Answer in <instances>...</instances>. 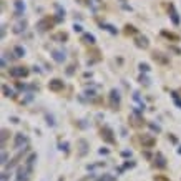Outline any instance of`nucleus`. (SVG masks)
I'll return each instance as SVG.
<instances>
[{"mask_svg":"<svg viewBox=\"0 0 181 181\" xmlns=\"http://www.w3.org/2000/svg\"><path fill=\"white\" fill-rule=\"evenodd\" d=\"M55 23H56V19L53 15H45L43 19H40L37 22V30L38 32H47V30H50V28H53Z\"/></svg>","mask_w":181,"mask_h":181,"instance_id":"f257e3e1","label":"nucleus"},{"mask_svg":"<svg viewBox=\"0 0 181 181\" xmlns=\"http://www.w3.org/2000/svg\"><path fill=\"white\" fill-rule=\"evenodd\" d=\"M120 105H121V95H120L118 90L113 88V90L110 91V106H111L113 110H120Z\"/></svg>","mask_w":181,"mask_h":181,"instance_id":"f03ea898","label":"nucleus"},{"mask_svg":"<svg viewBox=\"0 0 181 181\" xmlns=\"http://www.w3.org/2000/svg\"><path fill=\"white\" fill-rule=\"evenodd\" d=\"M10 77L13 78H25L28 77V73H30V70L27 68V67H13V68H10Z\"/></svg>","mask_w":181,"mask_h":181,"instance_id":"7ed1b4c3","label":"nucleus"},{"mask_svg":"<svg viewBox=\"0 0 181 181\" xmlns=\"http://www.w3.org/2000/svg\"><path fill=\"white\" fill-rule=\"evenodd\" d=\"M151 58H153V62L159 63V65H169V56L165 55L163 52H158V50L151 52Z\"/></svg>","mask_w":181,"mask_h":181,"instance_id":"20e7f679","label":"nucleus"},{"mask_svg":"<svg viewBox=\"0 0 181 181\" xmlns=\"http://www.w3.org/2000/svg\"><path fill=\"white\" fill-rule=\"evenodd\" d=\"M63 88H65V83H63V80H60V78H52V80L48 81V90L50 91L58 93V91H63Z\"/></svg>","mask_w":181,"mask_h":181,"instance_id":"39448f33","label":"nucleus"},{"mask_svg":"<svg viewBox=\"0 0 181 181\" xmlns=\"http://www.w3.org/2000/svg\"><path fill=\"white\" fill-rule=\"evenodd\" d=\"M135 45H136L138 48L146 50V48L150 47V40H148L146 35H136V37H135Z\"/></svg>","mask_w":181,"mask_h":181,"instance_id":"423d86ee","label":"nucleus"},{"mask_svg":"<svg viewBox=\"0 0 181 181\" xmlns=\"http://www.w3.org/2000/svg\"><path fill=\"white\" fill-rule=\"evenodd\" d=\"M168 13H169V19H171L173 25L178 27V25H179V15H178V12H176V7L173 5V3H169V7H168Z\"/></svg>","mask_w":181,"mask_h":181,"instance_id":"0eeeda50","label":"nucleus"},{"mask_svg":"<svg viewBox=\"0 0 181 181\" xmlns=\"http://www.w3.org/2000/svg\"><path fill=\"white\" fill-rule=\"evenodd\" d=\"M101 138H103L105 141H108V143H115L113 131H111V128H108V126H103V128H101Z\"/></svg>","mask_w":181,"mask_h":181,"instance_id":"6e6552de","label":"nucleus"},{"mask_svg":"<svg viewBox=\"0 0 181 181\" xmlns=\"http://www.w3.org/2000/svg\"><path fill=\"white\" fill-rule=\"evenodd\" d=\"M13 7H15L13 15H15V17H22L23 12H25V3H23L22 0H15V2H13Z\"/></svg>","mask_w":181,"mask_h":181,"instance_id":"1a4fd4ad","label":"nucleus"},{"mask_svg":"<svg viewBox=\"0 0 181 181\" xmlns=\"http://www.w3.org/2000/svg\"><path fill=\"white\" fill-rule=\"evenodd\" d=\"M28 168L27 166H19V169H17V181H27L28 178Z\"/></svg>","mask_w":181,"mask_h":181,"instance_id":"9d476101","label":"nucleus"},{"mask_svg":"<svg viewBox=\"0 0 181 181\" xmlns=\"http://www.w3.org/2000/svg\"><path fill=\"white\" fill-rule=\"evenodd\" d=\"M80 42H81V43H85V45H95L97 38H95L93 33H83V35H81V38H80Z\"/></svg>","mask_w":181,"mask_h":181,"instance_id":"9b49d317","label":"nucleus"},{"mask_svg":"<svg viewBox=\"0 0 181 181\" xmlns=\"http://www.w3.org/2000/svg\"><path fill=\"white\" fill-rule=\"evenodd\" d=\"M27 143V138L23 133H17L15 135V141H13V148H22V145Z\"/></svg>","mask_w":181,"mask_h":181,"instance_id":"f8f14e48","label":"nucleus"},{"mask_svg":"<svg viewBox=\"0 0 181 181\" xmlns=\"http://www.w3.org/2000/svg\"><path fill=\"white\" fill-rule=\"evenodd\" d=\"M161 37L168 38V40H171V42H179L181 40V37L178 33H173V32H168V30H161Z\"/></svg>","mask_w":181,"mask_h":181,"instance_id":"ddd939ff","label":"nucleus"},{"mask_svg":"<svg viewBox=\"0 0 181 181\" xmlns=\"http://www.w3.org/2000/svg\"><path fill=\"white\" fill-rule=\"evenodd\" d=\"M25 28H27V20H20L19 23L13 25L12 32H13V33H22V32H25Z\"/></svg>","mask_w":181,"mask_h":181,"instance_id":"4468645a","label":"nucleus"},{"mask_svg":"<svg viewBox=\"0 0 181 181\" xmlns=\"http://www.w3.org/2000/svg\"><path fill=\"white\" fill-rule=\"evenodd\" d=\"M52 58L55 60L56 63H63V60H65V53L62 50H53L52 52Z\"/></svg>","mask_w":181,"mask_h":181,"instance_id":"2eb2a0df","label":"nucleus"},{"mask_svg":"<svg viewBox=\"0 0 181 181\" xmlns=\"http://www.w3.org/2000/svg\"><path fill=\"white\" fill-rule=\"evenodd\" d=\"M35 159H37V155H35V153H32V155H30V156H28V158H27V161H25V166L28 168V171H32V169H33Z\"/></svg>","mask_w":181,"mask_h":181,"instance_id":"dca6fc26","label":"nucleus"},{"mask_svg":"<svg viewBox=\"0 0 181 181\" xmlns=\"http://www.w3.org/2000/svg\"><path fill=\"white\" fill-rule=\"evenodd\" d=\"M141 141H143V145H145V146H148V148H151L155 145V138L153 136H148V135H143Z\"/></svg>","mask_w":181,"mask_h":181,"instance_id":"f3484780","label":"nucleus"},{"mask_svg":"<svg viewBox=\"0 0 181 181\" xmlns=\"http://www.w3.org/2000/svg\"><path fill=\"white\" fill-rule=\"evenodd\" d=\"M123 32H125V35H136V33H138V28L135 27V25L126 23V25H125V30H123Z\"/></svg>","mask_w":181,"mask_h":181,"instance_id":"a211bd4d","label":"nucleus"},{"mask_svg":"<svg viewBox=\"0 0 181 181\" xmlns=\"http://www.w3.org/2000/svg\"><path fill=\"white\" fill-rule=\"evenodd\" d=\"M13 55H15L17 58H22V56H25V48H23V47H20V45L13 47Z\"/></svg>","mask_w":181,"mask_h":181,"instance_id":"6ab92c4d","label":"nucleus"},{"mask_svg":"<svg viewBox=\"0 0 181 181\" xmlns=\"http://www.w3.org/2000/svg\"><path fill=\"white\" fill-rule=\"evenodd\" d=\"M2 91H3V97H12L15 98V91L12 88H9V85H2Z\"/></svg>","mask_w":181,"mask_h":181,"instance_id":"aec40b11","label":"nucleus"},{"mask_svg":"<svg viewBox=\"0 0 181 181\" xmlns=\"http://www.w3.org/2000/svg\"><path fill=\"white\" fill-rule=\"evenodd\" d=\"M53 40L67 42V40H68V33H67V32H58V33H55V35H53Z\"/></svg>","mask_w":181,"mask_h":181,"instance_id":"412c9836","label":"nucleus"},{"mask_svg":"<svg viewBox=\"0 0 181 181\" xmlns=\"http://www.w3.org/2000/svg\"><path fill=\"white\" fill-rule=\"evenodd\" d=\"M171 98L175 100V105H176V106H178V108L181 110V98H179L178 91H171Z\"/></svg>","mask_w":181,"mask_h":181,"instance_id":"4be33fe9","label":"nucleus"},{"mask_svg":"<svg viewBox=\"0 0 181 181\" xmlns=\"http://www.w3.org/2000/svg\"><path fill=\"white\" fill-rule=\"evenodd\" d=\"M78 143H80V146H81V150H80V155L83 156L85 153H87V146H88V143H87V141H85V140H80V141H78Z\"/></svg>","mask_w":181,"mask_h":181,"instance_id":"5701e85b","label":"nucleus"},{"mask_svg":"<svg viewBox=\"0 0 181 181\" xmlns=\"http://www.w3.org/2000/svg\"><path fill=\"white\" fill-rule=\"evenodd\" d=\"M101 28H105V30H108L110 33H116V28L113 25H110V23H101Z\"/></svg>","mask_w":181,"mask_h":181,"instance_id":"b1692460","label":"nucleus"},{"mask_svg":"<svg viewBox=\"0 0 181 181\" xmlns=\"http://www.w3.org/2000/svg\"><path fill=\"white\" fill-rule=\"evenodd\" d=\"M138 80H140V83L145 85V87H148V85H150V78H148L146 75H140V78H138Z\"/></svg>","mask_w":181,"mask_h":181,"instance_id":"393cba45","label":"nucleus"},{"mask_svg":"<svg viewBox=\"0 0 181 181\" xmlns=\"http://www.w3.org/2000/svg\"><path fill=\"white\" fill-rule=\"evenodd\" d=\"M138 67H140V70H141L143 73H148V72H150V65H148V63H145V62H141Z\"/></svg>","mask_w":181,"mask_h":181,"instance_id":"a878e982","label":"nucleus"},{"mask_svg":"<svg viewBox=\"0 0 181 181\" xmlns=\"http://www.w3.org/2000/svg\"><path fill=\"white\" fill-rule=\"evenodd\" d=\"M156 156H158V166H159V168H165L166 163H165V158H163V155H161V153H158Z\"/></svg>","mask_w":181,"mask_h":181,"instance_id":"bb28decb","label":"nucleus"},{"mask_svg":"<svg viewBox=\"0 0 181 181\" xmlns=\"http://www.w3.org/2000/svg\"><path fill=\"white\" fill-rule=\"evenodd\" d=\"M97 181H116V179L113 178L111 175H103V176H100V178H98Z\"/></svg>","mask_w":181,"mask_h":181,"instance_id":"cd10ccee","label":"nucleus"},{"mask_svg":"<svg viewBox=\"0 0 181 181\" xmlns=\"http://www.w3.org/2000/svg\"><path fill=\"white\" fill-rule=\"evenodd\" d=\"M150 128L153 130V131H156V133H159V131H161V126H159V125H155V123H150Z\"/></svg>","mask_w":181,"mask_h":181,"instance_id":"c85d7f7f","label":"nucleus"},{"mask_svg":"<svg viewBox=\"0 0 181 181\" xmlns=\"http://www.w3.org/2000/svg\"><path fill=\"white\" fill-rule=\"evenodd\" d=\"M169 50H171L173 53H176V55H181V50L178 47H175V45H169Z\"/></svg>","mask_w":181,"mask_h":181,"instance_id":"c756f323","label":"nucleus"},{"mask_svg":"<svg viewBox=\"0 0 181 181\" xmlns=\"http://www.w3.org/2000/svg\"><path fill=\"white\" fill-rule=\"evenodd\" d=\"M7 136H9V130H5V128H3V130H2V143H5Z\"/></svg>","mask_w":181,"mask_h":181,"instance_id":"7c9ffc66","label":"nucleus"},{"mask_svg":"<svg viewBox=\"0 0 181 181\" xmlns=\"http://www.w3.org/2000/svg\"><path fill=\"white\" fill-rule=\"evenodd\" d=\"M73 30H75V32H78V33H80V32L83 30V28H81V25H80V23H75V25H73Z\"/></svg>","mask_w":181,"mask_h":181,"instance_id":"2f4dec72","label":"nucleus"},{"mask_svg":"<svg viewBox=\"0 0 181 181\" xmlns=\"http://www.w3.org/2000/svg\"><path fill=\"white\" fill-rule=\"evenodd\" d=\"M7 159H9V156H7V153L3 151V153H2V165H5V163H7Z\"/></svg>","mask_w":181,"mask_h":181,"instance_id":"473e14b6","label":"nucleus"},{"mask_svg":"<svg viewBox=\"0 0 181 181\" xmlns=\"http://www.w3.org/2000/svg\"><path fill=\"white\" fill-rule=\"evenodd\" d=\"M73 68H75V67L70 65V67H68V70H67V75H73Z\"/></svg>","mask_w":181,"mask_h":181,"instance_id":"72a5a7b5","label":"nucleus"},{"mask_svg":"<svg viewBox=\"0 0 181 181\" xmlns=\"http://www.w3.org/2000/svg\"><path fill=\"white\" fill-rule=\"evenodd\" d=\"M10 121H12V123H20V121H19V118H17V116H10Z\"/></svg>","mask_w":181,"mask_h":181,"instance_id":"f704fd0d","label":"nucleus"},{"mask_svg":"<svg viewBox=\"0 0 181 181\" xmlns=\"http://www.w3.org/2000/svg\"><path fill=\"white\" fill-rule=\"evenodd\" d=\"M100 155H108V150H103V148H101V150H100Z\"/></svg>","mask_w":181,"mask_h":181,"instance_id":"c9c22d12","label":"nucleus"},{"mask_svg":"<svg viewBox=\"0 0 181 181\" xmlns=\"http://www.w3.org/2000/svg\"><path fill=\"white\" fill-rule=\"evenodd\" d=\"M58 181H63V178H60V179H58Z\"/></svg>","mask_w":181,"mask_h":181,"instance_id":"e433bc0d","label":"nucleus"},{"mask_svg":"<svg viewBox=\"0 0 181 181\" xmlns=\"http://www.w3.org/2000/svg\"><path fill=\"white\" fill-rule=\"evenodd\" d=\"M179 93H181V88H179Z\"/></svg>","mask_w":181,"mask_h":181,"instance_id":"4c0bfd02","label":"nucleus"},{"mask_svg":"<svg viewBox=\"0 0 181 181\" xmlns=\"http://www.w3.org/2000/svg\"><path fill=\"white\" fill-rule=\"evenodd\" d=\"M81 181H83V179H81Z\"/></svg>","mask_w":181,"mask_h":181,"instance_id":"58836bf2","label":"nucleus"}]
</instances>
